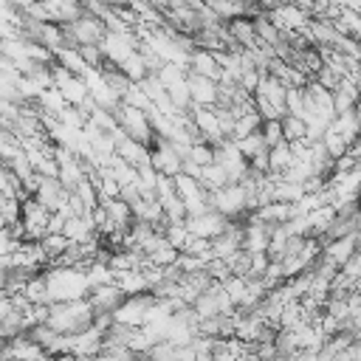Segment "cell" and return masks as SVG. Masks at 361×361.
I'll return each instance as SVG.
<instances>
[{
  "label": "cell",
  "mask_w": 361,
  "mask_h": 361,
  "mask_svg": "<svg viewBox=\"0 0 361 361\" xmlns=\"http://www.w3.org/2000/svg\"><path fill=\"white\" fill-rule=\"evenodd\" d=\"M333 223H336V226H344V220H341V214H338V217H336ZM344 231H353V220L347 223V228H330V237H344Z\"/></svg>",
  "instance_id": "6da1fadb"
}]
</instances>
